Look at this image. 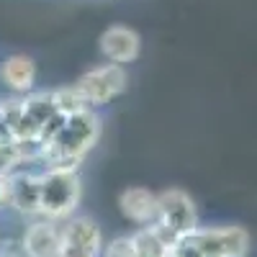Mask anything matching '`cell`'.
I'll return each mask as SVG.
<instances>
[{"label":"cell","mask_w":257,"mask_h":257,"mask_svg":"<svg viewBox=\"0 0 257 257\" xmlns=\"http://www.w3.org/2000/svg\"><path fill=\"white\" fill-rule=\"evenodd\" d=\"M62 247V234L52 221H36L24 234V252L29 257H57Z\"/></svg>","instance_id":"ba28073f"},{"label":"cell","mask_w":257,"mask_h":257,"mask_svg":"<svg viewBox=\"0 0 257 257\" xmlns=\"http://www.w3.org/2000/svg\"><path fill=\"white\" fill-rule=\"evenodd\" d=\"M80 178L77 173L47 170L39 178V213L47 219H64L80 203Z\"/></svg>","instance_id":"7a4b0ae2"},{"label":"cell","mask_w":257,"mask_h":257,"mask_svg":"<svg viewBox=\"0 0 257 257\" xmlns=\"http://www.w3.org/2000/svg\"><path fill=\"white\" fill-rule=\"evenodd\" d=\"M157 206H160V224L173 229L180 237L190 234L193 229H198L196 206H193L188 193H183L178 188H170L157 196Z\"/></svg>","instance_id":"5b68a950"},{"label":"cell","mask_w":257,"mask_h":257,"mask_svg":"<svg viewBox=\"0 0 257 257\" xmlns=\"http://www.w3.org/2000/svg\"><path fill=\"white\" fill-rule=\"evenodd\" d=\"M185 237L206 257H244L247 249H249V234L239 226L193 229Z\"/></svg>","instance_id":"3957f363"},{"label":"cell","mask_w":257,"mask_h":257,"mask_svg":"<svg viewBox=\"0 0 257 257\" xmlns=\"http://www.w3.org/2000/svg\"><path fill=\"white\" fill-rule=\"evenodd\" d=\"M100 137V118L85 108L72 113L64 121L62 132L41 149V165L44 170H62V173H77L82 157L95 147Z\"/></svg>","instance_id":"6da1fadb"},{"label":"cell","mask_w":257,"mask_h":257,"mask_svg":"<svg viewBox=\"0 0 257 257\" xmlns=\"http://www.w3.org/2000/svg\"><path fill=\"white\" fill-rule=\"evenodd\" d=\"M142 41L137 31L126 29V26H111L108 31H103L100 36V52L108 57L113 64H128L139 57Z\"/></svg>","instance_id":"52a82bcc"},{"label":"cell","mask_w":257,"mask_h":257,"mask_svg":"<svg viewBox=\"0 0 257 257\" xmlns=\"http://www.w3.org/2000/svg\"><path fill=\"white\" fill-rule=\"evenodd\" d=\"M64 121H67V116H62V113L49 116L44 123H41V128H39V142H41V144H49V142H52V139L62 132Z\"/></svg>","instance_id":"5bb4252c"},{"label":"cell","mask_w":257,"mask_h":257,"mask_svg":"<svg viewBox=\"0 0 257 257\" xmlns=\"http://www.w3.org/2000/svg\"><path fill=\"white\" fill-rule=\"evenodd\" d=\"M18 160H21V157H18V152H16V144H13V142L0 144V180L8 178V175L13 173V167H16Z\"/></svg>","instance_id":"9a60e30c"},{"label":"cell","mask_w":257,"mask_h":257,"mask_svg":"<svg viewBox=\"0 0 257 257\" xmlns=\"http://www.w3.org/2000/svg\"><path fill=\"white\" fill-rule=\"evenodd\" d=\"M118 206L121 213L134 221L139 226H155L160 221V206H157V196L149 193L147 188H128L118 196Z\"/></svg>","instance_id":"8992f818"},{"label":"cell","mask_w":257,"mask_h":257,"mask_svg":"<svg viewBox=\"0 0 257 257\" xmlns=\"http://www.w3.org/2000/svg\"><path fill=\"white\" fill-rule=\"evenodd\" d=\"M105 257H137L132 237H118V239H113V242L108 244V249H105Z\"/></svg>","instance_id":"2e32d148"},{"label":"cell","mask_w":257,"mask_h":257,"mask_svg":"<svg viewBox=\"0 0 257 257\" xmlns=\"http://www.w3.org/2000/svg\"><path fill=\"white\" fill-rule=\"evenodd\" d=\"M132 242H134L137 257H167L170 254V247H165L160 242V237L152 231V226H144L139 234H134Z\"/></svg>","instance_id":"7c38bea8"},{"label":"cell","mask_w":257,"mask_h":257,"mask_svg":"<svg viewBox=\"0 0 257 257\" xmlns=\"http://www.w3.org/2000/svg\"><path fill=\"white\" fill-rule=\"evenodd\" d=\"M52 100H54V108L57 113L62 116H72V113H80L85 108H90L88 100L80 95V90L75 88H59V90H52Z\"/></svg>","instance_id":"8fae6325"},{"label":"cell","mask_w":257,"mask_h":257,"mask_svg":"<svg viewBox=\"0 0 257 257\" xmlns=\"http://www.w3.org/2000/svg\"><path fill=\"white\" fill-rule=\"evenodd\" d=\"M57 257H95V254H90V252H85V249H80V247H72V244H64V242H62Z\"/></svg>","instance_id":"e0dca14e"},{"label":"cell","mask_w":257,"mask_h":257,"mask_svg":"<svg viewBox=\"0 0 257 257\" xmlns=\"http://www.w3.org/2000/svg\"><path fill=\"white\" fill-rule=\"evenodd\" d=\"M24 111L41 126L49 116L57 113L54 100H52V93H31V95H26V98H24Z\"/></svg>","instance_id":"4fadbf2b"},{"label":"cell","mask_w":257,"mask_h":257,"mask_svg":"<svg viewBox=\"0 0 257 257\" xmlns=\"http://www.w3.org/2000/svg\"><path fill=\"white\" fill-rule=\"evenodd\" d=\"M62 242L64 244H72V247H80L85 252H90L95 257H100V249H103V234H100V226L93 221V219H72L62 231Z\"/></svg>","instance_id":"9c48e42d"},{"label":"cell","mask_w":257,"mask_h":257,"mask_svg":"<svg viewBox=\"0 0 257 257\" xmlns=\"http://www.w3.org/2000/svg\"><path fill=\"white\" fill-rule=\"evenodd\" d=\"M0 77H3V82L11 90L29 93L34 88V80H36V64L26 54H11L3 62V67H0Z\"/></svg>","instance_id":"30bf717a"},{"label":"cell","mask_w":257,"mask_h":257,"mask_svg":"<svg viewBox=\"0 0 257 257\" xmlns=\"http://www.w3.org/2000/svg\"><path fill=\"white\" fill-rule=\"evenodd\" d=\"M201 257H206V254H201Z\"/></svg>","instance_id":"ac0fdd59"},{"label":"cell","mask_w":257,"mask_h":257,"mask_svg":"<svg viewBox=\"0 0 257 257\" xmlns=\"http://www.w3.org/2000/svg\"><path fill=\"white\" fill-rule=\"evenodd\" d=\"M126 70L123 64H103V67H95L90 72H85L77 82L75 88L80 90V95L88 100V105H103L113 100L116 95H121L126 90Z\"/></svg>","instance_id":"277c9868"}]
</instances>
